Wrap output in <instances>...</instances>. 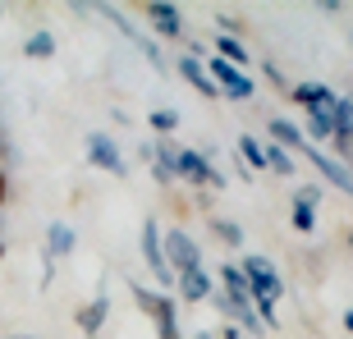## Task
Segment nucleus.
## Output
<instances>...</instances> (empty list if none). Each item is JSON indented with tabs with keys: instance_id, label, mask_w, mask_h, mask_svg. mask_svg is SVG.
<instances>
[{
	"instance_id": "obj_1",
	"label": "nucleus",
	"mask_w": 353,
	"mask_h": 339,
	"mask_svg": "<svg viewBox=\"0 0 353 339\" xmlns=\"http://www.w3.org/2000/svg\"><path fill=\"white\" fill-rule=\"evenodd\" d=\"M239 271H243V280H248V302H252V312H257V321H262V326H275V302L285 298V280L275 275L271 257L252 252Z\"/></svg>"
},
{
	"instance_id": "obj_2",
	"label": "nucleus",
	"mask_w": 353,
	"mask_h": 339,
	"mask_svg": "<svg viewBox=\"0 0 353 339\" xmlns=\"http://www.w3.org/2000/svg\"><path fill=\"white\" fill-rule=\"evenodd\" d=\"M129 294H133V302H138V307L152 316L157 339H183V335H179V307H174V298H165V294H152V289L138 285V280H129Z\"/></svg>"
},
{
	"instance_id": "obj_3",
	"label": "nucleus",
	"mask_w": 353,
	"mask_h": 339,
	"mask_svg": "<svg viewBox=\"0 0 353 339\" xmlns=\"http://www.w3.org/2000/svg\"><path fill=\"white\" fill-rule=\"evenodd\" d=\"M161 248H165V266H170L174 280H179L183 271H197V266H202V248H197L193 234H183V229H165V234H161Z\"/></svg>"
},
{
	"instance_id": "obj_4",
	"label": "nucleus",
	"mask_w": 353,
	"mask_h": 339,
	"mask_svg": "<svg viewBox=\"0 0 353 339\" xmlns=\"http://www.w3.org/2000/svg\"><path fill=\"white\" fill-rule=\"evenodd\" d=\"M88 165L115 174V179L129 174V161H124V152H119V143L110 138V133H88Z\"/></svg>"
},
{
	"instance_id": "obj_5",
	"label": "nucleus",
	"mask_w": 353,
	"mask_h": 339,
	"mask_svg": "<svg viewBox=\"0 0 353 339\" xmlns=\"http://www.w3.org/2000/svg\"><path fill=\"white\" fill-rule=\"evenodd\" d=\"M207 79L216 83V92H225L230 101H252V92H257V83H252L243 69L225 65V60H211V65H207Z\"/></svg>"
},
{
	"instance_id": "obj_6",
	"label": "nucleus",
	"mask_w": 353,
	"mask_h": 339,
	"mask_svg": "<svg viewBox=\"0 0 353 339\" xmlns=\"http://www.w3.org/2000/svg\"><path fill=\"white\" fill-rule=\"evenodd\" d=\"M138 248H143V261H147V271H152V280H157V285H174L170 266H165V248H161V225L152 220V216L143 220V238H138Z\"/></svg>"
},
{
	"instance_id": "obj_7",
	"label": "nucleus",
	"mask_w": 353,
	"mask_h": 339,
	"mask_svg": "<svg viewBox=\"0 0 353 339\" xmlns=\"http://www.w3.org/2000/svg\"><path fill=\"white\" fill-rule=\"evenodd\" d=\"M303 156L316 165V174H321V179H330V188H340V193L353 197V170L344 165L340 156H330V152H321V147H312V143L303 147Z\"/></svg>"
},
{
	"instance_id": "obj_8",
	"label": "nucleus",
	"mask_w": 353,
	"mask_h": 339,
	"mask_svg": "<svg viewBox=\"0 0 353 339\" xmlns=\"http://www.w3.org/2000/svg\"><path fill=\"white\" fill-rule=\"evenodd\" d=\"M147 23L157 28L161 37H183V14L179 5H170V0H147Z\"/></svg>"
},
{
	"instance_id": "obj_9",
	"label": "nucleus",
	"mask_w": 353,
	"mask_h": 339,
	"mask_svg": "<svg viewBox=\"0 0 353 339\" xmlns=\"http://www.w3.org/2000/svg\"><path fill=\"white\" fill-rule=\"evenodd\" d=\"M105 316H110V298H105V285H101L97 294H92L88 307H79V330L88 339H97V335H101V326H105Z\"/></svg>"
},
{
	"instance_id": "obj_10",
	"label": "nucleus",
	"mask_w": 353,
	"mask_h": 339,
	"mask_svg": "<svg viewBox=\"0 0 353 339\" xmlns=\"http://www.w3.org/2000/svg\"><path fill=\"white\" fill-rule=\"evenodd\" d=\"M316 202H321V188H299L294 211H289V220H294L299 234H312V229H316Z\"/></svg>"
},
{
	"instance_id": "obj_11",
	"label": "nucleus",
	"mask_w": 353,
	"mask_h": 339,
	"mask_svg": "<svg viewBox=\"0 0 353 339\" xmlns=\"http://www.w3.org/2000/svg\"><path fill=\"white\" fill-rule=\"evenodd\" d=\"M74 248H79V234H74V225L55 220L51 229H46V261H60V257H69Z\"/></svg>"
},
{
	"instance_id": "obj_12",
	"label": "nucleus",
	"mask_w": 353,
	"mask_h": 339,
	"mask_svg": "<svg viewBox=\"0 0 353 339\" xmlns=\"http://www.w3.org/2000/svg\"><path fill=\"white\" fill-rule=\"evenodd\" d=\"M179 74H183V83H188V88H197L207 101H216V96H221V92H216V83L207 79V65H202L197 55H183V60H179Z\"/></svg>"
},
{
	"instance_id": "obj_13",
	"label": "nucleus",
	"mask_w": 353,
	"mask_h": 339,
	"mask_svg": "<svg viewBox=\"0 0 353 339\" xmlns=\"http://www.w3.org/2000/svg\"><path fill=\"white\" fill-rule=\"evenodd\" d=\"M211 275L197 266V271H183L179 275V294H183V302H202V298H211Z\"/></svg>"
},
{
	"instance_id": "obj_14",
	"label": "nucleus",
	"mask_w": 353,
	"mask_h": 339,
	"mask_svg": "<svg viewBox=\"0 0 353 339\" xmlns=\"http://www.w3.org/2000/svg\"><path fill=\"white\" fill-rule=\"evenodd\" d=\"M216 60H225V65H234V69H243L252 60V51L243 46L239 37H230V32H216Z\"/></svg>"
},
{
	"instance_id": "obj_15",
	"label": "nucleus",
	"mask_w": 353,
	"mask_h": 339,
	"mask_svg": "<svg viewBox=\"0 0 353 339\" xmlns=\"http://www.w3.org/2000/svg\"><path fill=\"white\" fill-rule=\"evenodd\" d=\"M271 138H275V147H285L289 156L307 147V138H303V129L294 124V119H271Z\"/></svg>"
},
{
	"instance_id": "obj_16",
	"label": "nucleus",
	"mask_w": 353,
	"mask_h": 339,
	"mask_svg": "<svg viewBox=\"0 0 353 339\" xmlns=\"http://www.w3.org/2000/svg\"><path fill=\"white\" fill-rule=\"evenodd\" d=\"M330 138L353 143V96H340V101H335V115H330Z\"/></svg>"
},
{
	"instance_id": "obj_17",
	"label": "nucleus",
	"mask_w": 353,
	"mask_h": 339,
	"mask_svg": "<svg viewBox=\"0 0 353 339\" xmlns=\"http://www.w3.org/2000/svg\"><path fill=\"white\" fill-rule=\"evenodd\" d=\"M221 289L230 294V298L248 302V280H243V271H239V266H221Z\"/></svg>"
},
{
	"instance_id": "obj_18",
	"label": "nucleus",
	"mask_w": 353,
	"mask_h": 339,
	"mask_svg": "<svg viewBox=\"0 0 353 339\" xmlns=\"http://www.w3.org/2000/svg\"><path fill=\"white\" fill-rule=\"evenodd\" d=\"M211 234L221 238V243H230V248H239V243H243V225L230 220V216H216V220H211Z\"/></svg>"
},
{
	"instance_id": "obj_19",
	"label": "nucleus",
	"mask_w": 353,
	"mask_h": 339,
	"mask_svg": "<svg viewBox=\"0 0 353 339\" xmlns=\"http://www.w3.org/2000/svg\"><path fill=\"white\" fill-rule=\"evenodd\" d=\"M266 165H271L275 174H285V179H294V170H299V161L289 156L285 147H275V143H266Z\"/></svg>"
},
{
	"instance_id": "obj_20",
	"label": "nucleus",
	"mask_w": 353,
	"mask_h": 339,
	"mask_svg": "<svg viewBox=\"0 0 353 339\" xmlns=\"http://www.w3.org/2000/svg\"><path fill=\"white\" fill-rule=\"evenodd\" d=\"M23 55H32V60H51L55 55V37L51 32H32V37L23 41Z\"/></svg>"
},
{
	"instance_id": "obj_21",
	"label": "nucleus",
	"mask_w": 353,
	"mask_h": 339,
	"mask_svg": "<svg viewBox=\"0 0 353 339\" xmlns=\"http://www.w3.org/2000/svg\"><path fill=\"white\" fill-rule=\"evenodd\" d=\"M239 152H243V161H248V174H252V170H262V165H266V147L257 143L252 133H243V138H239Z\"/></svg>"
},
{
	"instance_id": "obj_22",
	"label": "nucleus",
	"mask_w": 353,
	"mask_h": 339,
	"mask_svg": "<svg viewBox=\"0 0 353 339\" xmlns=\"http://www.w3.org/2000/svg\"><path fill=\"white\" fill-rule=\"evenodd\" d=\"M147 124H152V129H157L161 138H170V133L179 129V110H170V105H161V110H152V115H147Z\"/></svg>"
},
{
	"instance_id": "obj_23",
	"label": "nucleus",
	"mask_w": 353,
	"mask_h": 339,
	"mask_svg": "<svg viewBox=\"0 0 353 339\" xmlns=\"http://www.w3.org/2000/svg\"><path fill=\"white\" fill-rule=\"evenodd\" d=\"M211 302H216V312H221V316H230V321H234V316L243 312V307H248V302L230 298V294H225V289H211Z\"/></svg>"
},
{
	"instance_id": "obj_24",
	"label": "nucleus",
	"mask_w": 353,
	"mask_h": 339,
	"mask_svg": "<svg viewBox=\"0 0 353 339\" xmlns=\"http://www.w3.org/2000/svg\"><path fill=\"white\" fill-rule=\"evenodd\" d=\"M344 330H349V335H353V307H349V312H344Z\"/></svg>"
},
{
	"instance_id": "obj_25",
	"label": "nucleus",
	"mask_w": 353,
	"mask_h": 339,
	"mask_svg": "<svg viewBox=\"0 0 353 339\" xmlns=\"http://www.w3.org/2000/svg\"><path fill=\"white\" fill-rule=\"evenodd\" d=\"M5 193H10V183H5V174H0V202H5Z\"/></svg>"
},
{
	"instance_id": "obj_26",
	"label": "nucleus",
	"mask_w": 353,
	"mask_h": 339,
	"mask_svg": "<svg viewBox=\"0 0 353 339\" xmlns=\"http://www.w3.org/2000/svg\"><path fill=\"white\" fill-rule=\"evenodd\" d=\"M193 339H211V335H207V330H197V335H193Z\"/></svg>"
},
{
	"instance_id": "obj_27",
	"label": "nucleus",
	"mask_w": 353,
	"mask_h": 339,
	"mask_svg": "<svg viewBox=\"0 0 353 339\" xmlns=\"http://www.w3.org/2000/svg\"><path fill=\"white\" fill-rule=\"evenodd\" d=\"M349 248H353V229H349Z\"/></svg>"
},
{
	"instance_id": "obj_28",
	"label": "nucleus",
	"mask_w": 353,
	"mask_h": 339,
	"mask_svg": "<svg viewBox=\"0 0 353 339\" xmlns=\"http://www.w3.org/2000/svg\"><path fill=\"white\" fill-rule=\"evenodd\" d=\"M0 257H5V243H0Z\"/></svg>"
}]
</instances>
